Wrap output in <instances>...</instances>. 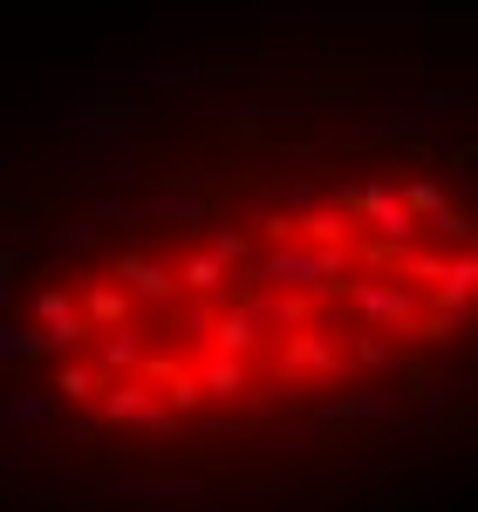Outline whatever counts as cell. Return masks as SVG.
<instances>
[{"label":"cell","mask_w":478,"mask_h":512,"mask_svg":"<svg viewBox=\"0 0 478 512\" xmlns=\"http://www.w3.org/2000/svg\"><path fill=\"white\" fill-rule=\"evenodd\" d=\"M472 301L465 212L417 171H349L144 226L41 301L69 410L110 431L301 417L444 349Z\"/></svg>","instance_id":"6da1fadb"}]
</instances>
